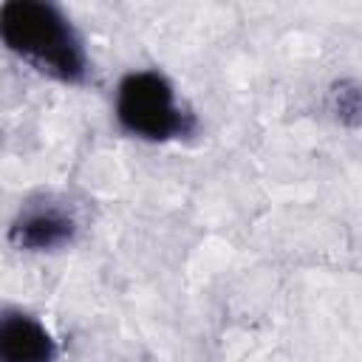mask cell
I'll return each instance as SVG.
<instances>
[{
	"label": "cell",
	"instance_id": "1",
	"mask_svg": "<svg viewBox=\"0 0 362 362\" xmlns=\"http://www.w3.org/2000/svg\"><path fill=\"white\" fill-rule=\"evenodd\" d=\"M0 31L11 51L62 79H76L85 71V54L68 20L48 3L11 0L0 8Z\"/></svg>",
	"mask_w": 362,
	"mask_h": 362
},
{
	"label": "cell",
	"instance_id": "2",
	"mask_svg": "<svg viewBox=\"0 0 362 362\" xmlns=\"http://www.w3.org/2000/svg\"><path fill=\"white\" fill-rule=\"evenodd\" d=\"M116 113L130 133L144 139H170L184 127L181 110L173 99V88L164 76L150 71L130 74L122 82Z\"/></svg>",
	"mask_w": 362,
	"mask_h": 362
},
{
	"label": "cell",
	"instance_id": "3",
	"mask_svg": "<svg viewBox=\"0 0 362 362\" xmlns=\"http://www.w3.org/2000/svg\"><path fill=\"white\" fill-rule=\"evenodd\" d=\"M3 362H51L54 342L48 331L23 314H8L0 325Z\"/></svg>",
	"mask_w": 362,
	"mask_h": 362
},
{
	"label": "cell",
	"instance_id": "4",
	"mask_svg": "<svg viewBox=\"0 0 362 362\" xmlns=\"http://www.w3.org/2000/svg\"><path fill=\"white\" fill-rule=\"evenodd\" d=\"M17 232H20V240L28 246H54L71 235V218H65L51 206L34 209L20 221Z\"/></svg>",
	"mask_w": 362,
	"mask_h": 362
}]
</instances>
